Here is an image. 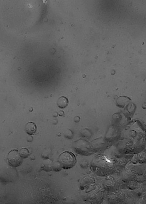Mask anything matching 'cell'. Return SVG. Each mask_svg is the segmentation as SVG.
<instances>
[{
	"label": "cell",
	"mask_w": 146,
	"mask_h": 204,
	"mask_svg": "<svg viewBox=\"0 0 146 204\" xmlns=\"http://www.w3.org/2000/svg\"><path fill=\"white\" fill-rule=\"evenodd\" d=\"M114 167L112 159L103 155L94 157L90 163L91 170L95 174L101 176H107L112 172Z\"/></svg>",
	"instance_id": "6da1fadb"
},
{
	"label": "cell",
	"mask_w": 146,
	"mask_h": 204,
	"mask_svg": "<svg viewBox=\"0 0 146 204\" xmlns=\"http://www.w3.org/2000/svg\"><path fill=\"white\" fill-rule=\"evenodd\" d=\"M104 190L100 186L94 185L84 191L83 199L85 201L92 203H100L104 198Z\"/></svg>",
	"instance_id": "7a4b0ae2"
},
{
	"label": "cell",
	"mask_w": 146,
	"mask_h": 204,
	"mask_svg": "<svg viewBox=\"0 0 146 204\" xmlns=\"http://www.w3.org/2000/svg\"><path fill=\"white\" fill-rule=\"evenodd\" d=\"M62 168L68 170L73 168L76 162L75 155L70 152L65 151L61 153L58 158V161Z\"/></svg>",
	"instance_id": "3957f363"
},
{
	"label": "cell",
	"mask_w": 146,
	"mask_h": 204,
	"mask_svg": "<svg viewBox=\"0 0 146 204\" xmlns=\"http://www.w3.org/2000/svg\"><path fill=\"white\" fill-rule=\"evenodd\" d=\"M74 148L77 153L85 156L91 154L94 150L92 144L87 140L83 139L76 141L74 144Z\"/></svg>",
	"instance_id": "277c9868"
},
{
	"label": "cell",
	"mask_w": 146,
	"mask_h": 204,
	"mask_svg": "<svg viewBox=\"0 0 146 204\" xmlns=\"http://www.w3.org/2000/svg\"><path fill=\"white\" fill-rule=\"evenodd\" d=\"M23 159L20 156L18 150L14 149L11 150L8 153L7 161L11 166L17 167L21 165Z\"/></svg>",
	"instance_id": "5b68a950"
},
{
	"label": "cell",
	"mask_w": 146,
	"mask_h": 204,
	"mask_svg": "<svg viewBox=\"0 0 146 204\" xmlns=\"http://www.w3.org/2000/svg\"><path fill=\"white\" fill-rule=\"evenodd\" d=\"M95 180L94 177L88 175L83 178L80 183V187L83 190H86L94 185Z\"/></svg>",
	"instance_id": "8992f818"
},
{
	"label": "cell",
	"mask_w": 146,
	"mask_h": 204,
	"mask_svg": "<svg viewBox=\"0 0 146 204\" xmlns=\"http://www.w3.org/2000/svg\"><path fill=\"white\" fill-rule=\"evenodd\" d=\"M25 129L27 134L30 135H33L36 132L37 130V127L34 123L29 122L26 124Z\"/></svg>",
	"instance_id": "52a82bcc"
},
{
	"label": "cell",
	"mask_w": 146,
	"mask_h": 204,
	"mask_svg": "<svg viewBox=\"0 0 146 204\" xmlns=\"http://www.w3.org/2000/svg\"><path fill=\"white\" fill-rule=\"evenodd\" d=\"M115 183L114 179L108 178L106 179L103 184V187L105 190L109 192L112 191L114 188Z\"/></svg>",
	"instance_id": "ba28073f"
},
{
	"label": "cell",
	"mask_w": 146,
	"mask_h": 204,
	"mask_svg": "<svg viewBox=\"0 0 146 204\" xmlns=\"http://www.w3.org/2000/svg\"><path fill=\"white\" fill-rule=\"evenodd\" d=\"M130 99L127 97L122 96L118 97L116 100V103L117 106L119 107H125L130 102Z\"/></svg>",
	"instance_id": "9c48e42d"
},
{
	"label": "cell",
	"mask_w": 146,
	"mask_h": 204,
	"mask_svg": "<svg viewBox=\"0 0 146 204\" xmlns=\"http://www.w3.org/2000/svg\"><path fill=\"white\" fill-rule=\"evenodd\" d=\"M69 103V101L67 97L64 96L60 97L58 99L57 104L58 107L63 109L66 107Z\"/></svg>",
	"instance_id": "30bf717a"
},
{
	"label": "cell",
	"mask_w": 146,
	"mask_h": 204,
	"mask_svg": "<svg viewBox=\"0 0 146 204\" xmlns=\"http://www.w3.org/2000/svg\"><path fill=\"white\" fill-rule=\"evenodd\" d=\"M19 153L21 157L23 159L26 158L29 155V150L25 148H21L20 150Z\"/></svg>",
	"instance_id": "8fae6325"
},
{
	"label": "cell",
	"mask_w": 146,
	"mask_h": 204,
	"mask_svg": "<svg viewBox=\"0 0 146 204\" xmlns=\"http://www.w3.org/2000/svg\"><path fill=\"white\" fill-rule=\"evenodd\" d=\"M62 168L61 165L58 161L55 162L52 165V169L54 171L59 172Z\"/></svg>",
	"instance_id": "7c38bea8"
},
{
	"label": "cell",
	"mask_w": 146,
	"mask_h": 204,
	"mask_svg": "<svg viewBox=\"0 0 146 204\" xmlns=\"http://www.w3.org/2000/svg\"><path fill=\"white\" fill-rule=\"evenodd\" d=\"M42 168L43 170L46 172L50 171L53 170L52 166L45 164L43 165Z\"/></svg>",
	"instance_id": "4fadbf2b"
},
{
	"label": "cell",
	"mask_w": 146,
	"mask_h": 204,
	"mask_svg": "<svg viewBox=\"0 0 146 204\" xmlns=\"http://www.w3.org/2000/svg\"><path fill=\"white\" fill-rule=\"evenodd\" d=\"M80 165L82 168L85 169L88 167L89 166V164L87 161L84 160L80 162Z\"/></svg>",
	"instance_id": "5bb4252c"
},
{
	"label": "cell",
	"mask_w": 146,
	"mask_h": 204,
	"mask_svg": "<svg viewBox=\"0 0 146 204\" xmlns=\"http://www.w3.org/2000/svg\"><path fill=\"white\" fill-rule=\"evenodd\" d=\"M145 103H146V99H145Z\"/></svg>",
	"instance_id": "9a60e30c"
}]
</instances>
